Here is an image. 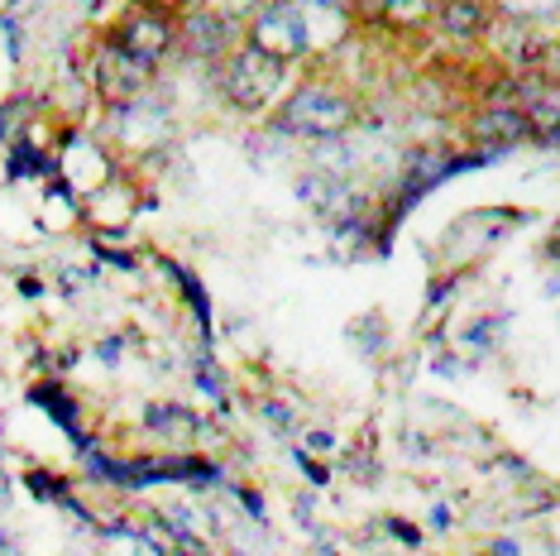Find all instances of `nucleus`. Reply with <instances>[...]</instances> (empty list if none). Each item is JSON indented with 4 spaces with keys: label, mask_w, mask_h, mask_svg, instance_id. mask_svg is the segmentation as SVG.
I'll use <instances>...</instances> for the list:
<instances>
[{
    "label": "nucleus",
    "mask_w": 560,
    "mask_h": 556,
    "mask_svg": "<svg viewBox=\"0 0 560 556\" xmlns=\"http://www.w3.org/2000/svg\"><path fill=\"white\" fill-rule=\"evenodd\" d=\"M350 125H354V101L330 92V86H302L283 106V116H278V130L302 135V139H336Z\"/></svg>",
    "instance_id": "nucleus-1"
},
{
    "label": "nucleus",
    "mask_w": 560,
    "mask_h": 556,
    "mask_svg": "<svg viewBox=\"0 0 560 556\" xmlns=\"http://www.w3.org/2000/svg\"><path fill=\"white\" fill-rule=\"evenodd\" d=\"M278 86H283V62L254 54V48H240L231 58V68H225V96L240 111H264Z\"/></svg>",
    "instance_id": "nucleus-2"
},
{
    "label": "nucleus",
    "mask_w": 560,
    "mask_h": 556,
    "mask_svg": "<svg viewBox=\"0 0 560 556\" xmlns=\"http://www.w3.org/2000/svg\"><path fill=\"white\" fill-rule=\"evenodd\" d=\"M254 54H264V58H273V62H288L292 58H302L312 48L307 39V30H302V20H298V10H254L249 15V44Z\"/></svg>",
    "instance_id": "nucleus-3"
},
{
    "label": "nucleus",
    "mask_w": 560,
    "mask_h": 556,
    "mask_svg": "<svg viewBox=\"0 0 560 556\" xmlns=\"http://www.w3.org/2000/svg\"><path fill=\"white\" fill-rule=\"evenodd\" d=\"M149 78H154V68H144V62H135L130 54H120L116 44L101 48V58H96V86H101V96H106L110 106L125 111V106H135V101H144Z\"/></svg>",
    "instance_id": "nucleus-4"
},
{
    "label": "nucleus",
    "mask_w": 560,
    "mask_h": 556,
    "mask_svg": "<svg viewBox=\"0 0 560 556\" xmlns=\"http://www.w3.org/2000/svg\"><path fill=\"white\" fill-rule=\"evenodd\" d=\"M173 20H163V15H135L125 30L116 34V48L120 54H130L135 62H144V68H154V62L168 58V48H173Z\"/></svg>",
    "instance_id": "nucleus-5"
},
{
    "label": "nucleus",
    "mask_w": 560,
    "mask_h": 556,
    "mask_svg": "<svg viewBox=\"0 0 560 556\" xmlns=\"http://www.w3.org/2000/svg\"><path fill=\"white\" fill-rule=\"evenodd\" d=\"M231 34H235V20H221V15H211V10H197V15H187V24H183L187 48L201 58L225 54V48H231Z\"/></svg>",
    "instance_id": "nucleus-6"
},
{
    "label": "nucleus",
    "mask_w": 560,
    "mask_h": 556,
    "mask_svg": "<svg viewBox=\"0 0 560 556\" xmlns=\"http://www.w3.org/2000/svg\"><path fill=\"white\" fill-rule=\"evenodd\" d=\"M532 125H527V116H522L517 106H493V111H483V116L475 120V139L483 149H508V144H517L522 135H527Z\"/></svg>",
    "instance_id": "nucleus-7"
},
{
    "label": "nucleus",
    "mask_w": 560,
    "mask_h": 556,
    "mask_svg": "<svg viewBox=\"0 0 560 556\" xmlns=\"http://www.w3.org/2000/svg\"><path fill=\"white\" fill-rule=\"evenodd\" d=\"M436 20H441L451 34L469 39V34H479L483 24H489V5H483V0H441V5H436Z\"/></svg>",
    "instance_id": "nucleus-8"
},
{
    "label": "nucleus",
    "mask_w": 560,
    "mask_h": 556,
    "mask_svg": "<svg viewBox=\"0 0 560 556\" xmlns=\"http://www.w3.org/2000/svg\"><path fill=\"white\" fill-rule=\"evenodd\" d=\"M302 197H307L316 211H350V187L336 183L330 173H312V178H302Z\"/></svg>",
    "instance_id": "nucleus-9"
},
{
    "label": "nucleus",
    "mask_w": 560,
    "mask_h": 556,
    "mask_svg": "<svg viewBox=\"0 0 560 556\" xmlns=\"http://www.w3.org/2000/svg\"><path fill=\"white\" fill-rule=\"evenodd\" d=\"M144 422L154 427L159 437H168V441H187L197 432V417L187 408H173V403H154V408L144 413Z\"/></svg>",
    "instance_id": "nucleus-10"
},
{
    "label": "nucleus",
    "mask_w": 560,
    "mask_h": 556,
    "mask_svg": "<svg viewBox=\"0 0 560 556\" xmlns=\"http://www.w3.org/2000/svg\"><path fill=\"white\" fill-rule=\"evenodd\" d=\"M101 556H163V547L154 537H144V533L116 528V533H106V542H101Z\"/></svg>",
    "instance_id": "nucleus-11"
},
{
    "label": "nucleus",
    "mask_w": 560,
    "mask_h": 556,
    "mask_svg": "<svg viewBox=\"0 0 560 556\" xmlns=\"http://www.w3.org/2000/svg\"><path fill=\"white\" fill-rule=\"evenodd\" d=\"M384 20L388 24H422L427 20V0H388Z\"/></svg>",
    "instance_id": "nucleus-12"
},
{
    "label": "nucleus",
    "mask_w": 560,
    "mask_h": 556,
    "mask_svg": "<svg viewBox=\"0 0 560 556\" xmlns=\"http://www.w3.org/2000/svg\"><path fill=\"white\" fill-rule=\"evenodd\" d=\"M207 10L221 20H235V15H254V0H207Z\"/></svg>",
    "instance_id": "nucleus-13"
},
{
    "label": "nucleus",
    "mask_w": 560,
    "mask_h": 556,
    "mask_svg": "<svg viewBox=\"0 0 560 556\" xmlns=\"http://www.w3.org/2000/svg\"><path fill=\"white\" fill-rule=\"evenodd\" d=\"M360 15H369V20H384V10H388V0H350Z\"/></svg>",
    "instance_id": "nucleus-14"
},
{
    "label": "nucleus",
    "mask_w": 560,
    "mask_h": 556,
    "mask_svg": "<svg viewBox=\"0 0 560 556\" xmlns=\"http://www.w3.org/2000/svg\"><path fill=\"white\" fill-rule=\"evenodd\" d=\"M183 5H187V0H144V10H149V15H163V20H168L173 10H183Z\"/></svg>",
    "instance_id": "nucleus-15"
},
{
    "label": "nucleus",
    "mask_w": 560,
    "mask_h": 556,
    "mask_svg": "<svg viewBox=\"0 0 560 556\" xmlns=\"http://www.w3.org/2000/svg\"><path fill=\"white\" fill-rule=\"evenodd\" d=\"M288 5H298V0H254V10H288Z\"/></svg>",
    "instance_id": "nucleus-16"
},
{
    "label": "nucleus",
    "mask_w": 560,
    "mask_h": 556,
    "mask_svg": "<svg viewBox=\"0 0 560 556\" xmlns=\"http://www.w3.org/2000/svg\"><path fill=\"white\" fill-rule=\"evenodd\" d=\"M10 5H15V0H0V10H10Z\"/></svg>",
    "instance_id": "nucleus-17"
}]
</instances>
